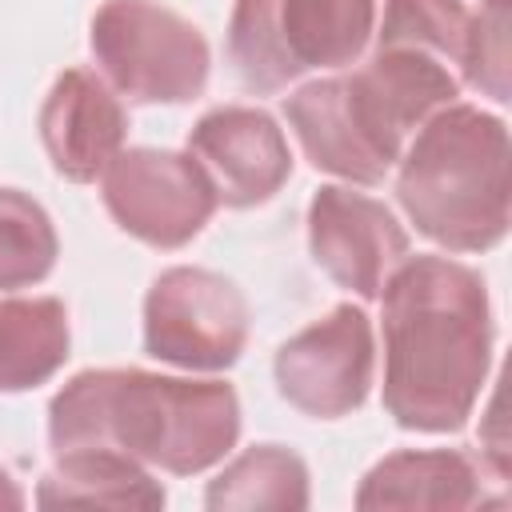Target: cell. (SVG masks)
<instances>
[{"label":"cell","instance_id":"3957f363","mask_svg":"<svg viewBox=\"0 0 512 512\" xmlns=\"http://www.w3.org/2000/svg\"><path fill=\"white\" fill-rule=\"evenodd\" d=\"M508 124L476 104L428 116L400 152L396 200L448 252H488L508 236Z\"/></svg>","mask_w":512,"mask_h":512},{"label":"cell","instance_id":"6da1fadb","mask_svg":"<svg viewBox=\"0 0 512 512\" xmlns=\"http://www.w3.org/2000/svg\"><path fill=\"white\" fill-rule=\"evenodd\" d=\"M380 300L384 412L408 432H460L492 368L484 276L448 256H408Z\"/></svg>","mask_w":512,"mask_h":512},{"label":"cell","instance_id":"5bb4252c","mask_svg":"<svg viewBox=\"0 0 512 512\" xmlns=\"http://www.w3.org/2000/svg\"><path fill=\"white\" fill-rule=\"evenodd\" d=\"M164 484L144 472L140 460L112 452V448H84V452H60L56 468L40 480L36 504L60 508V504H84V508H164Z\"/></svg>","mask_w":512,"mask_h":512},{"label":"cell","instance_id":"2e32d148","mask_svg":"<svg viewBox=\"0 0 512 512\" xmlns=\"http://www.w3.org/2000/svg\"><path fill=\"white\" fill-rule=\"evenodd\" d=\"M308 500V464L284 444L244 448L204 492L208 512H304Z\"/></svg>","mask_w":512,"mask_h":512},{"label":"cell","instance_id":"8992f818","mask_svg":"<svg viewBox=\"0 0 512 512\" xmlns=\"http://www.w3.org/2000/svg\"><path fill=\"white\" fill-rule=\"evenodd\" d=\"M248 344V300L244 292L196 264L164 268L144 296V352L188 368L224 372Z\"/></svg>","mask_w":512,"mask_h":512},{"label":"cell","instance_id":"9c48e42d","mask_svg":"<svg viewBox=\"0 0 512 512\" xmlns=\"http://www.w3.org/2000/svg\"><path fill=\"white\" fill-rule=\"evenodd\" d=\"M308 248L316 268H324L360 300H380L388 276L412 256L408 232L400 228L392 208L344 184H324L312 192Z\"/></svg>","mask_w":512,"mask_h":512},{"label":"cell","instance_id":"7c38bea8","mask_svg":"<svg viewBox=\"0 0 512 512\" xmlns=\"http://www.w3.org/2000/svg\"><path fill=\"white\" fill-rule=\"evenodd\" d=\"M284 116L316 172H332L348 184H380L396 164V156L384 152L360 120L344 76L296 88L284 96Z\"/></svg>","mask_w":512,"mask_h":512},{"label":"cell","instance_id":"e0dca14e","mask_svg":"<svg viewBox=\"0 0 512 512\" xmlns=\"http://www.w3.org/2000/svg\"><path fill=\"white\" fill-rule=\"evenodd\" d=\"M60 256L52 216L20 188H0V292L40 284Z\"/></svg>","mask_w":512,"mask_h":512},{"label":"cell","instance_id":"ba28073f","mask_svg":"<svg viewBox=\"0 0 512 512\" xmlns=\"http://www.w3.org/2000/svg\"><path fill=\"white\" fill-rule=\"evenodd\" d=\"M376 372L372 320L360 304H336L288 336L272 360L280 396L316 420H340L368 400Z\"/></svg>","mask_w":512,"mask_h":512},{"label":"cell","instance_id":"ac0fdd59","mask_svg":"<svg viewBox=\"0 0 512 512\" xmlns=\"http://www.w3.org/2000/svg\"><path fill=\"white\" fill-rule=\"evenodd\" d=\"M472 12L464 0H384L376 44H404L440 56L444 64L464 60Z\"/></svg>","mask_w":512,"mask_h":512},{"label":"cell","instance_id":"ffe728a7","mask_svg":"<svg viewBox=\"0 0 512 512\" xmlns=\"http://www.w3.org/2000/svg\"><path fill=\"white\" fill-rule=\"evenodd\" d=\"M0 508H24V492L8 476V468H0Z\"/></svg>","mask_w":512,"mask_h":512},{"label":"cell","instance_id":"8fae6325","mask_svg":"<svg viewBox=\"0 0 512 512\" xmlns=\"http://www.w3.org/2000/svg\"><path fill=\"white\" fill-rule=\"evenodd\" d=\"M128 136V112L112 84L92 68L56 76L40 108V140L52 168L72 184H92L116 160Z\"/></svg>","mask_w":512,"mask_h":512},{"label":"cell","instance_id":"30bf717a","mask_svg":"<svg viewBox=\"0 0 512 512\" xmlns=\"http://www.w3.org/2000/svg\"><path fill=\"white\" fill-rule=\"evenodd\" d=\"M188 156L208 176L216 204H268L292 176V152L280 124L252 104H220L188 132Z\"/></svg>","mask_w":512,"mask_h":512},{"label":"cell","instance_id":"52a82bcc","mask_svg":"<svg viewBox=\"0 0 512 512\" xmlns=\"http://www.w3.org/2000/svg\"><path fill=\"white\" fill-rule=\"evenodd\" d=\"M100 196L116 228L148 248H184L216 212L200 164L172 148H120L100 176Z\"/></svg>","mask_w":512,"mask_h":512},{"label":"cell","instance_id":"9a60e30c","mask_svg":"<svg viewBox=\"0 0 512 512\" xmlns=\"http://www.w3.org/2000/svg\"><path fill=\"white\" fill-rule=\"evenodd\" d=\"M72 348L68 308L56 296L0 300V392H28L52 380Z\"/></svg>","mask_w":512,"mask_h":512},{"label":"cell","instance_id":"277c9868","mask_svg":"<svg viewBox=\"0 0 512 512\" xmlns=\"http://www.w3.org/2000/svg\"><path fill=\"white\" fill-rule=\"evenodd\" d=\"M376 28V0H236L228 60L244 88L280 92L312 68L356 64Z\"/></svg>","mask_w":512,"mask_h":512},{"label":"cell","instance_id":"7a4b0ae2","mask_svg":"<svg viewBox=\"0 0 512 512\" xmlns=\"http://www.w3.org/2000/svg\"><path fill=\"white\" fill-rule=\"evenodd\" d=\"M48 440L56 456L112 448L172 476H196L236 448L240 400L224 380L88 368L52 396Z\"/></svg>","mask_w":512,"mask_h":512},{"label":"cell","instance_id":"4fadbf2b","mask_svg":"<svg viewBox=\"0 0 512 512\" xmlns=\"http://www.w3.org/2000/svg\"><path fill=\"white\" fill-rule=\"evenodd\" d=\"M484 504V476L460 448H404L368 468L356 488V508H476Z\"/></svg>","mask_w":512,"mask_h":512},{"label":"cell","instance_id":"d6986e66","mask_svg":"<svg viewBox=\"0 0 512 512\" xmlns=\"http://www.w3.org/2000/svg\"><path fill=\"white\" fill-rule=\"evenodd\" d=\"M460 72L496 104L508 100V0H484L472 16Z\"/></svg>","mask_w":512,"mask_h":512},{"label":"cell","instance_id":"5b68a950","mask_svg":"<svg viewBox=\"0 0 512 512\" xmlns=\"http://www.w3.org/2000/svg\"><path fill=\"white\" fill-rule=\"evenodd\" d=\"M88 44L112 88L136 104L196 100L212 72L204 32L156 0H104Z\"/></svg>","mask_w":512,"mask_h":512}]
</instances>
